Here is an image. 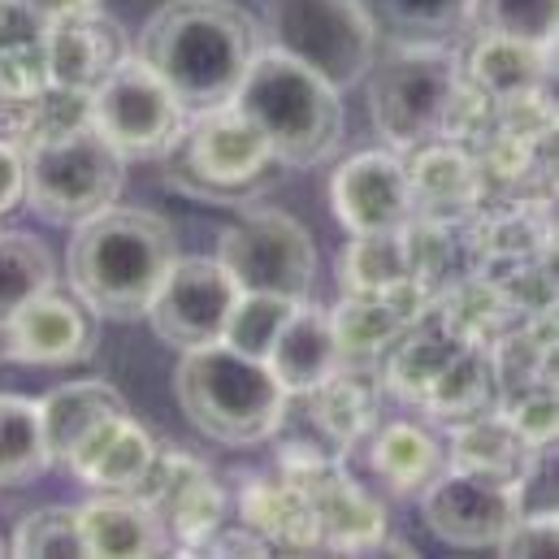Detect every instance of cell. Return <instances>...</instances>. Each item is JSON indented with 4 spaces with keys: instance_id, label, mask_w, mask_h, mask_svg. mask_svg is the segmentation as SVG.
I'll return each instance as SVG.
<instances>
[{
    "instance_id": "obj_1",
    "label": "cell",
    "mask_w": 559,
    "mask_h": 559,
    "mask_svg": "<svg viewBox=\"0 0 559 559\" xmlns=\"http://www.w3.org/2000/svg\"><path fill=\"white\" fill-rule=\"evenodd\" d=\"M261 48L265 26L235 0H165L140 35V57L182 114L230 105Z\"/></svg>"
},
{
    "instance_id": "obj_2",
    "label": "cell",
    "mask_w": 559,
    "mask_h": 559,
    "mask_svg": "<svg viewBox=\"0 0 559 559\" xmlns=\"http://www.w3.org/2000/svg\"><path fill=\"white\" fill-rule=\"evenodd\" d=\"M178 261V235L147 209H100L79 222L70 243V290L105 321L147 312L165 270Z\"/></svg>"
},
{
    "instance_id": "obj_3",
    "label": "cell",
    "mask_w": 559,
    "mask_h": 559,
    "mask_svg": "<svg viewBox=\"0 0 559 559\" xmlns=\"http://www.w3.org/2000/svg\"><path fill=\"white\" fill-rule=\"evenodd\" d=\"M174 395L182 417L226 447L274 438L290 408V395L265 369V360H252L226 343L182 352L174 369Z\"/></svg>"
},
{
    "instance_id": "obj_4",
    "label": "cell",
    "mask_w": 559,
    "mask_h": 559,
    "mask_svg": "<svg viewBox=\"0 0 559 559\" xmlns=\"http://www.w3.org/2000/svg\"><path fill=\"white\" fill-rule=\"evenodd\" d=\"M230 105L265 135L282 169H312L338 152L343 140L338 92L278 48H261Z\"/></svg>"
},
{
    "instance_id": "obj_5",
    "label": "cell",
    "mask_w": 559,
    "mask_h": 559,
    "mask_svg": "<svg viewBox=\"0 0 559 559\" xmlns=\"http://www.w3.org/2000/svg\"><path fill=\"white\" fill-rule=\"evenodd\" d=\"M160 165L165 187L222 209H243L282 182V160L235 105L187 114L182 131L160 152Z\"/></svg>"
},
{
    "instance_id": "obj_6",
    "label": "cell",
    "mask_w": 559,
    "mask_h": 559,
    "mask_svg": "<svg viewBox=\"0 0 559 559\" xmlns=\"http://www.w3.org/2000/svg\"><path fill=\"white\" fill-rule=\"evenodd\" d=\"M26 152V191L22 200L31 213L57 226H79L96 217L100 209L118 204V191L127 182V156L105 140L92 122L39 140Z\"/></svg>"
},
{
    "instance_id": "obj_7",
    "label": "cell",
    "mask_w": 559,
    "mask_h": 559,
    "mask_svg": "<svg viewBox=\"0 0 559 559\" xmlns=\"http://www.w3.org/2000/svg\"><path fill=\"white\" fill-rule=\"evenodd\" d=\"M369 70L373 127L391 152L442 140V122L460 83V57L447 44H395Z\"/></svg>"
},
{
    "instance_id": "obj_8",
    "label": "cell",
    "mask_w": 559,
    "mask_h": 559,
    "mask_svg": "<svg viewBox=\"0 0 559 559\" xmlns=\"http://www.w3.org/2000/svg\"><path fill=\"white\" fill-rule=\"evenodd\" d=\"M274 48L321 74L334 92L360 83L378 61V26L360 0H270Z\"/></svg>"
},
{
    "instance_id": "obj_9",
    "label": "cell",
    "mask_w": 559,
    "mask_h": 559,
    "mask_svg": "<svg viewBox=\"0 0 559 559\" xmlns=\"http://www.w3.org/2000/svg\"><path fill=\"white\" fill-rule=\"evenodd\" d=\"M87 122L122 156L160 160V152L182 131L187 114L140 52H127L87 96Z\"/></svg>"
},
{
    "instance_id": "obj_10",
    "label": "cell",
    "mask_w": 559,
    "mask_h": 559,
    "mask_svg": "<svg viewBox=\"0 0 559 559\" xmlns=\"http://www.w3.org/2000/svg\"><path fill=\"white\" fill-rule=\"evenodd\" d=\"M222 270L239 290H265L286 299H308L317 278L312 235L278 209H261L239 217L217 243Z\"/></svg>"
},
{
    "instance_id": "obj_11",
    "label": "cell",
    "mask_w": 559,
    "mask_h": 559,
    "mask_svg": "<svg viewBox=\"0 0 559 559\" xmlns=\"http://www.w3.org/2000/svg\"><path fill=\"white\" fill-rule=\"evenodd\" d=\"M235 299H239V286L222 270L217 257L213 261L209 257H178L165 270L143 317L152 321L160 343L191 352V347L222 343V330H226Z\"/></svg>"
},
{
    "instance_id": "obj_12",
    "label": "cell",
    "mask_w": 559,
    "mask_h": 559,
    "mask_svg": "<svg viewBox=\"0 0 559 559\" xmlns=\"http://www.w3.org/2000/svg\"><path fill=\"white\" fill-rule=\"evenodd\" d=\"M521 508H525L521 486L490 481V477L460 473V468H442L420 490V516L433 530V538H442L447 547H464V551L495 547L508 534V525L521 516Z\"/></svg>"
},
{
    "instance_id": "obj_13",
    "label": "cell",
    "mask_w": 559,
    "mask_h": 559,
    "mask_svg": "<svg viewBox=\"0 0 559 559\" xmlns=\"http://www.w3.org/2000/svg\"><path fill=\"white\" fill-rule=\"evenodd\" d=\"M96 330H100V317L74 290L66 295L48 286L4 325V356L39 369L79 365L96 352Z\"/></svg>"
},
{
    "instance_id": "obj_14",
    "label": "cell",
    "mask_w": 559,
    "mask_h": 559,
    "mask_svg": "<svg viewBox=\"0 0 559 559\" xmlns=\"http://www.w3.org/2000/svg\"><path fill=\"white\" fill-rule=\"evenodd\" d=\"M330 204H334V217L352 235L404 230L413 222V195H408L404 156L391 152V147L356 152L352 160L338 165V174L330 182Z\"/></svg>"
},
{
    "instance_id": "obj_15",
    "label": "cell",
    "mask_w": 559,
    "mask_h": 559,
    "mask_svg": "<svg viewBox=\"0 0 559 559\" xmlns=\"http://www.w3.org/2000/svg\"><path fill=\"white\" fill-rule=\"evenodd\" d=\"M413 217L438 226H468L486 209L477 156L451 140H429L404 160Z\"/></svg>"
},
{
    "instance_id": "obj_16",
    "label": "cell",
    "mask_w": 559,
    "mask_h": 559,
    "mask_svg": "<svg viewBox=\"0 0 559 559\" xmlns=\"http://www.w3.org/2000/svg\"><path fill=\"white\" fill-rule=\"evenodd\" d=\"M39 39H44V61H48V83L74 96H92L109 79V70L131 52L127 31L100 9L61 17L44 26Z\"/></svg>"
},
{
    "instance_id": "obj_17",
    "label": "cell",
    "mask_w": 559,
    "mask_h": 559,
    "mask_svg": "<svg viewBox=\"0 0 559 559\" xmlns=\"http://www.w3.org/2000/svg\"><path fill=\"white\" fill-rule=\"evenodd\" d=\"M156 455L152 433L143 429L131 413L105 420L66 464L70 477H79L83 486H92L96 495H135L143 481L147 464Z\"/></svg>"
},
{
    "instance_id": "obj_18",
    "label": "cell",
    "mask_w": 559,
    "mask_h": 559,
    "mask_svg": "<svg viewBox=\"0 0 559 559\" xmlns=\"http://www.w3.org/2000/svg\"><path fill=\"white\" fill-rule=\"evenodd\" d=\"M547 451H534L499 408L490 413H477L468 420H455L451 425V451H447V468H460V473H477V477H490V481H508V486H521L530 481L534 464L543 460Z\"/></svg>"
},
{
    "instance_id": "obj_19",
    "label": "cell",
    "mask_w": 559,
    "mask_h": 559,
    "mask_svg": "<svg viewBox=\"0 0 559 559\" xmlns=\"http://www.w3.org/2000/svg\"><path fill=\"white\" fill-rule=\"evenodd\" d=\"M338 343H334V325L330 312L299 299L290 308V317L282 321L274 347L265 352V369L278 378L286 395H308L317 382H325L338 369Z\"/></svg>"
},
{
    "instance_id": "obj_20",
    "label": "cell",
    "mask_w": 559,
    "mask_h": 559,
    "mask_svg": "<svg viewBox=\"0 0 559 559\" xmlns=\"http://www.w3.org/2000/svg\"><path fill=\"white\" fill-rule=\"evenodd\" d=\"M239 521L248 530H257L270 551H321V521L317 508L308 503V495L299 486H290L286 477H248L239 486Z\"/></svg>"
},
{
    "instance_id": "obj_21",
    "label": "cell",
    "mask_w": 559,
    "mask_h": 559,
    "mask_svg": "<svg viewBox=\"0 0 559 559\" xmlns=\"http://www.w3.org/2000/svg\"><path fill=\"white\" fill-rule=\"evenodd\" d=\"M131 413L127 400L100 382V378H87V382H66L57 391H48L39 400V417H44V442H48V460L52 464H70V455L105 425V420Z\"/></svg>"
},
{
    "instance_id": "obj_22",
    "label": "cell",
    "mask_w": 559,
    "mask_h": 559,
    "mask_svg": "<svg viewBox=\"0 0 559 559\" xmlns=\"http://www.w3.org/2000/svg\"><path fill=\"white\" fill-rule=\"evenodd\" d=\"M79 521H83L87 556L140 559L160 556L169 547L160 516L147 503H140L135 495H96L92 503L79 508Z\"/></svg>"
},
{
    "instance_id": "obj_23",
    "label": "cell",
    "mask_w": 559,
    "mask_h": 559,
    "mask_svg": "<svg viewBox=\"0 0 559 559\" xmlns=\"http://www.w3.org/2000/svg\"><path fill=\"white\" fill-rule=\"evenodd\" d=\"M547 74H551V48L503 39V35H477L460 61V79L490 100L538 92L547 87Z\"/></svg>"
},
{
    "instance_id": "obj_24",
    "label": "cell",
    "mask_w": 559,
    "mask_h": 559,
    "mask_svg": "<svg viewBox=\"0 0 559 559\" xmlns=\"http://www.w3.org/2000/svg\"><path fill=\"white\" fill-rule=\"evenodd\" d=\"M304 400H308V413L317 420V429L334 447H356L378 425L382 382L369 373V365H338Z\"/></svg>"
},
{
    "instance_id": "obj_25",
    "label": "cell",
    "mask_w": 559,
    "mask_h": 559,
    "mask_svg": "<svg viewBox=\"0 0 559 559\" xmlns=\"http://www.w3.org/2000/svg\"><path fill=\"white\" fill-rule=\"evenodd\" d=\"M369 468L386 490L420 495L447 468V451L417 420H386L369 438Z\"/></svg>"
},
{
    "instance_id": "obj_26",
    "label": "cell",
    "mask_w": 559,
    "mask_h": 559,
    "mask_svg": "<svg viewBox=\"0 0 559 559\" xmlns=\"http://www.w3.org/2000/svg\"><path fill=\"white\" fill-rule=\"evenodd\" d=\"M417 408H425L429 417L447 420V425L499 408V378H495L490 352L464 343V347L447 360V369L429 382V391L420 395Z\"/></svg>"
},
{
    "instance_id": "obj_27",
    "label": "cell",
    "mask_w": 559,
    "mask_h": 559,
    "mask_svg": "<svg viewBox=\"0 0 559 559\" xmlns=\"http://www.w3.org/2000/svg\"><path fill=\"white\" fill-rule=\"evenodd\" d=\"M334 325V343H338V360L343 365H378L413 325L408 317H400L382 295H343V304L330 312Z\"/></svg>"
},
{
    "instance_id": "obj_28",
    "label": "cell",
    "mask_w": 559,
    "mask_h": 559,
    "mask_svg": "<svg viewBox=\"0 0 559 559\" xmlns=\"http://www.w3.org/2000/svg\"><path fill=\"white\" fill-rule=\"evenodd\" d=\"M222 512H226V495L222 486L213 481V473L204 464H195L160 503H156V516L169 534V543L187 547V551H200V543L222 525Z\"/></svg>"
},
{
    "instance_id": "obj_29",
    "label": "cell",
    "mask_w": 559,
    "mask_h": 559,
    "mask_svg": "<svg viewBox=\"0 0 559 559\" xmlns=\"http://www.w3.org/2000/svg\"><path fill=\"white\" fill-rule=\"evenodd\" d=\"M413 278L408 274V248L404 230H378V235H352V243L338 257V286L343 295H382L386 286Z\"/></svg>"
},
{
    "instance_id": "obj_30",
    "label": "cell",
    "mask_w": 559,
    "mask_h": 559,
    "mask_svg": "<svg viewBox=\"0 0 559 559\" xmlns=\"http://www.w3.org/2000/svg\"><path fill=\"white\" fill-rule=\"evenodd\" d=\"M48 286H57V270L48 248L35 235L4 230L0 235V330Z\"/></svg>"
},
{
    "instance_id": "obj_31",
    "label": "cell",
    "mask_w": 559,
    "mask_h": 559,
    "mask_svg": "<svg viewBox=\"0 0 559 559\" xmlns=\"http://www.w3.org/2000/svg\"><path fill=\"white\" fill-rule=\"evenodd\" d=\"M48 442H44V417L35 400L0 395V486L31 481L48 468Z\"/></svg>"
},
{
    "instance_id": "obj_32",
    "label": "cell",
    "mask_w": 559,
    "mask_h": 559,
    "mask_svg": "<svg viewBox=\"0 0 559 559\" xmlns=\"http://www.w3.org/2000/svg\"><path fill=\"white\" fill-rule=\"evenodd\" d=\"M464 22L477 35H503L551 48L559 26V0H464Z\"/></svg>"
},
{
    "instance_id": "obj_33",
    "label": "cell",
    "mask_w": 559,
    "mask_h": 559,
    "mask_svg": "<svg viewBox=\"0 0 559 559\" xmlns=\"http://www.w3.org/2000/svg\"><path fill=\"white\" fill-rule=\"evenodd\" d=\"M395 44H442L451 31L464 26V0H360Z\"/></svg>"
},
{
    "instance_id": "obj_34",
    "label": "cell",
    "mask_w": 559,
    "mask_h": 559,
    "mask_svg": "<svg viewBox=\"0 0 559 559\" xmlns=\"http://www.w3.org/2000/svg\"><path fill=\"white\" fill-rule=\"evenodd\" d=\"M299 299H286V295H265V290H239L230 317H226V330H222V343L252 356V360H265V352L274 347L282 321L290 317Z\"/></svg>"
},
{
    "instance_id": "obj_35",
    "label": "cell",
    "mask_w": 559,
    "mask_h": 559,
    "mask_svg": "<svg viewBox=\"0 0 559 559\" xmlns=\"http://www.w3.org/2000/svg\"><path fill=\"white\" fill-rule=\"evenodd\" d=\"M13 556H70L83 559L87 556V543H83V521H79V508H39V512H26L17 521V534H13Z\"/></svg>"
},
{
    "instance_id": "obj_36",
    "label": "cell",
    "mask_w": 559,
    "mask_h": 559,
    "mask_svg": "<svg viewBox=\"0 0 559 559\" xmlns=\"http://www.w3.org/2000/svg\"><path fill=\"white\" fill-rule=\"evenodd\" d=\"M48 61H44V39H9L0 44V109H17L48 92Z\"/></svg>"
},
{
    "instance_id": "obj_37",
    "label": "cell",
    "mask_w": 559,
    "mask_h": 559,
    "mask_svg": "<svg viewBox=\"0 0 559 559\" xmlns=\"http://www.w3.org/2000/svg\"><path fill=\"white\" fill-rule=\"evenodd\" d=\"M499 413L508 417V425L534 447V451H551L556 442V386L551 382H538V386H521V391H508L499 395Z\"/></svg>"
},
{
    "instance_id": "obj_38",
    "label": "cell",
    "mask_w": 559,
    "mask_h": 559,
    "mask_svg": "<svg viewBox=\"0 0 559 559\" xmlns=\"http://www.w3.org/2000/svg\"><path fill=\"white\" fill-rule=\"evenodd\" d=\"M559 543V525H556V508H538V512H530V508H521V516L508 525V534L495 543L499 547V556H551Z\"/></svg>"
},
{
    "instance_id": "obj_39",
    "label": "cell",
    "mask_w": 559,
    "mask_h": 559,
    "mask_svg": "<svg viewBox=\"0 0 559 559\" xmlns=\"http://www.w3.org/2000/svg\"><path fill=\"white\" fill-rule=\"evenodd\" d=\"M26 191V152L13 140H0V217L13 213V204H22Z\"/></svg>"
},
{
    "instance_id": "obj_40",
    "label": "cell",
    "mask_w": 559,
    "mask_h": 559,
    "mask_svg": "<svg viewBox=\"0 0 559 559\" xmlns=\"http://www.w3.org/2000/svg\"><path fill=\"white\" fill-rule=\"evenodd\" d=\"M0 4H26V0H0Z\"/></svg>"
},
{
    "instance_id": "obj_41",
    "label": "cell",
    "mask_w": 559,
    "mask_h": 559,
    "mask_svg": "<svg viewBox=\"0 0 559 559\" xmlns=\"http://www.w3.org/2000/svg\"><path fill=\"white\" fill-rule=\"evenodd\" d=\"M0 356H4V330H0Z\"/></svg>"
},
{
    "instance_id": "obj_42",
    "label": "cell",
    "mask_w": 559,
    "mask_h": 559,
    "mask_svg": "<svg viewBox=\"0 0 559 559\" xmlns=\"http://www.w3.org/2000/svg\"><path fill=\"white\" fill-rule=\"evenodd\" d=\"M4 551H9V547H4V538H0V556H4Z\"/></svg>"
}]
</instances>
